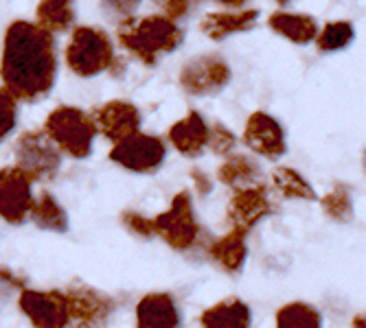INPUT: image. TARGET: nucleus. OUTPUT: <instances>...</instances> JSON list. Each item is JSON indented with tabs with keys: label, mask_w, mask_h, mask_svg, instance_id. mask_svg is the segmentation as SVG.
<instances>
[{
	"label": "nucleus",
	"mask_w": 366,
	"mask_h": 328,
	"mask_svg": "<svg viewBox=\"0 0 366 328\" xmlns=\"http://www.w3.org/2000/svg\"><path fill=\"white\" fill-rule=\"evenodd\" d=\"M0 77L20 101H38L53 90L57 77L55 40L33 22L18 20L7 29Z\"/></svg>",
	"instance_id": "obj_1"
},
{
	"label": "nucleus",
	"mask_w": 366,
	"mask_h": 328,
	"mask_svg": "<svg viewBox=\"0 0 366 328\" xmlns=\"http://www.w3.org/2000/svg\"><path fill=\"white\" fill-rule=\"evenodd\" d=\"M184 40L182 29L164 16L127 20L119 26V42L145 63H156L164 53L176 51Z\"/></svg>",
	"instance_id": "obj_2"
},
{
	"label": "nucleus",
	"mask_w": 366,
	"mask_h": 328,
	"mask_svg": "<svg viewBox=\"0 0 366 328\" xmlns=\"http://www.w3.org/2000/svg\"><path fill=\"white\" fill-rule=\"evenodd\" d=\"M44 134L55 143L57 149H64L69 155L81 160L88 158L92 151L97 127L86 112L71 106H61L49 114L44 123Z\"/></svg>",
	"instance_id": "obj_3"
},
{
	"label": "nucleus",
	"mask_w": 366,
	"mask_h": 328,
	"mask_svg": "<svg viewBox=\"0 0 366 328\" xmlns=\"http://www.w3.org/2000/svg\"><path fill=\"white\" fill-rule=\"evenodd\" d=\"M66 61L71 71L79 77H94L112 68L114 63V48L110 38L102 29L92 26H77L71 44L66 48Z\"/></svg>",
	"instance_id": "obj_4"
},
{
	"label": "nucleus",
	"mask_w": 366,
	"mask_h": 328,
	"mask_svg": "<svg viewBox=\"0 0 366 328\" xmlns=\"http://www.w3.org/2000/svg\"><path fill=\"white\" fill-rule=\"evenodd\" d=\"M16 167L33 182L53 178L61 167V151L44 131H24L14 145Z\"/></svg>",
	"instance_id": "obj_5"
},
{
	"label": "nucleus",
	"mask_w": 366,
	"mask_h": 328,
	"mask_svg": "<svg viewBox=\"0 0 366 328\" xmlns=\"http://www.w3.org/2000/svg\"><path fill=\"white\" fill-rule=\"evenodd\" d=\"M154 221V235H158L164 243L174 250H189L197 237H199V225L193 215V202L187 190L178 193L167 212H160Z\"/></svg>",
	"instance_id": "obj_6"
},
{
	"label": "nucleus",
	"mask_w": 366,
	"mask_h": 328,
	"mask_svg": "<svg viewBox=\"0 0 366 328\" xmlns=\"http://www.w3.org/2000/svg\"><path fill=\"white\" fill-rule=\"evenodd\" d=\"M230 81V68L219 55L193 57L180 71V86L191 96H213Z\"/></svg>",
	"instance_id": "obj_7"
},
{
	"label": "nucleus",
	"mask_w": 366,
	"mask_h": 328,
	"mask_svg": "<svg viewBox=\"0 0 366 328\" xmlns=\"http://www.w3.org/2000/svg\"><path fill=\"white\" fill-rule=\"evenodd\" d=\"M164 155H167L164 143L158 136L141 134V131L134 136L121 140L110 151L112 162L121 164L123 169L134 171V173H154V171H158L160 164L164 162Z\"/></svg>",
	"instance_id": "obj_8"
},
{
	"label": "nucleus",
	"mask_w": 366,
	"mask_h": 328,
	"mask_svg": "<svg viewBox=\"0 0 366 328\" xmlns=\"http://www.w3.org/2000/svg\"><path fill=\"white\" fill-rule=\"evenodd\" d=\"M64 298L69 304V317L81 328H104L114 313V300L94 287L75 285L64 293Z\"/></svg>",
	"instance_id": "obj_9"
},
{
	"label": "nucleus",
	"mask_w": 366,
	"mask_h": 328,
	"mask_svg": "<svg viewBox=\"0 0 366 328\" xmlns=\"http://www.w3.org/2000/svg\"><path fill=\"white\" fill-rule=\"evenodd\" d=\"M33 180L18 167L0 169V217L7 223H22L31 217L33 200Z\"/></svg>",
	"instance_id": "obj_10"
},
{
	"label": "nucleus",
	"mask_w": 366,
	"mask_h": 328,
	"mask_svg": "<svg viewBox=\"0 0 366 328\" xmlns=\"http://www.w3.org/2000/svg\"><path fill=\"white\" fill-rule=\"evenodd\" d=\"M20 311L29 317L33 328H66V324L71 322L69 304L59 291L22 289Z\"/></svg>",
	"instance_id": "obj_11"
},
{
	"label": "nucleus",
	"mask_w": 366,
	"mask_h": 328,
	"mask_svg": "<svg viewBox=\"0 0 366 328\" xmlns=\"http://www.w3.org/2000/svg\"><path fill=\"white\" fill-rule=\"evenodd\" d=\"M244 143L259 155L277 160L287 151L285 145V131L279 125V121H274L270 114L265 112H254L248 123H246V131H244Z\"/></svg>",
	"instance_id": "obj_12"
},
{
	"label": "nucleus",
	"mask_w": 366,
	"mask_h": 328,
	"mask_svg": "<svg viewBox=\"0 0 366 328\" xmlns=\"http://www.w3.org/2000/svg\"><path fill=\"white\" fill-rule=\"evenodd\" d=\"M92 123H94L97 131H102L108 140L119 145L121 140L139 134L141 114L127 101H110L104 108L97 110Z\"/></svg>",
	"instance_id": "obj_13"
},
{
	"label": "nucleus",
	"mask_w": 366,
	"mask_h": 328,
	"mask_svg": "<svg viewBox=\"0 0 366 328\" xmlns=\"http://www.w3.org/2000/svg\"><path fill=\"white\" fill-rule=\"evenodd\" d=\"M228 219L235 230L248 232L252 225H257L263 217L272 212L270 197L265 193V186H254V188H244L237 190L235 197L228 204Z\"/></svg>",
	"instance_id": "obj_14"
},
{
	"label": "nucleus",
	"mask_w": 366,
	"mask_h": 328,
	"mask_svg": "<svg viewBox=\"0 0 366 328\" xmlns=\"http://www.w3.org/2000/svg\"><path fill=\"white\" fill-rule=\"evenodd\" d=\"M139 328H178L180 311L169 293H149L137 307Z\"/></svg>",
	"instance_id": "obj_15"
},
{
	"label": "nucleus",
	"mask_w": 366,
	"mask_h": 328,
	"mask_svg": "<svg viewBox=\"0 0 366 328\" xmlns=\"http://www.w3.org/2000/svg\"><path fill=\"white\" fill-rule=\"evenodd\" d=\"M169 143L187 158H197L209 143V127L197 112H189L169 129Z\"/></svg>",
	"instance_id": "obj_16"
},
{
	"label": "nucleus",
	"mask_w": 366,
	"mask_h": 328,
	"mask_svg": "<svg viewBox=\"0 0 366 328\" xmlns=\"http://www.w3.org/2000/svg\"><path fill=\"white\" fill-rule=\"evenodd\" d=\"M217 178H219L222 184H226L230 188H237V190L263 186L261 184V178H263L261 167L250 155H244V153L230 155L219 167Z\"/></svg>",
	"instance_id": "obj_17"
},
{
	"label": "nucleus",
	"mask_w": 366,
	"mask_h": 328,
	"mask_svg": "<svg viewBox=\"0 0 366 328\" xmlns=\"http://www.w3.org/2000/svg\"><path fill=\"white\" fill-rule=\"evenodd\" d=\"M252 313L239 298H226L215 307L207 309L199 317L204 328H248Z\"/></svg>",
	"instance_id": "obj_18"
},
{
	"label": "nucleus",
	"mask_w": 366,
	"mask_h": 328,
	"mask_svg": "<svg viewBox=\"0 0 366 328\" xmlns=\"http://www.w3.org/2000/svg\"><path fill=\"white\" fill-rule=\"evenodd\" d=\"M211 258L217 262L222 270H226L228 274H237L248 256V245H246V232L232 227L226 237H222L219 241H215L211 245Z\"/></svg>",
	"instance_id": "obj_19"
},
{
	"label": "nucleus",
	"mask_w": 366,
	"mask_h": 328,
	"mask_svg": "<svg viewBox=\"0 0 366 328\" xmlns=\"http://www.w3.org/2000/svg\"><path fill=\"white\" fill-rule=\"evenodd\" d=\"M259 18L257 9H242V11H226V14H207L202 20V31L211 40H224L232 33L248 31Z\"/></svg>",
	"instance_id": "obj_20"
},
{
	"label": "nucleus",
	"mask_w": 366,
	"mask_h": 328,
	"mask_svg": "<svg viewBox=\"0 0 366 328\" xmlns=\"http://www.w3.org/2000/svg\"><path fill=\"white\" fill-rule=\"evenodd\" d=\"M270 29L294 44H307L318 36V24L312 16L277 11L270 16Z\"/></svg>",
	"instance_id": "obj_21"
},
{
	"label": "nucleus",
	"mask_w": 366,
	"mask_h": 328,
	"mask_svg": "<svg viewBox=\"0 0 366 328\" xmlns=\"http://www.w3.org/2000/svg\"><path fill=\"white\" fill-rule=\"evenodd\" d=\"M31 219L40 230H46V232H57L64 235L69 230V215L59 206V202L51 193H42L38 197V202L31 208Z\"/></svg>",
	"instance_id": "obj_22"
},
{
	"label": "nucleus",
	"mask_w": 366,
	"mask_h": 328,
	"mask_svg": "<svg viewBox=\"0 0 366 328\" xmlns=\"http://www.w3.org/2000/svg\"><path fill=\"white\" fill-rule=\"evenodd\" d=\"M75 5L64 0H46L38 5V26L46 33H61L75 24Z\"/></svg>",
	"instance_id": "obj_23"
},
{
	"label": "nucleus",
	"mask_w": 366,
	"mask_h": 328,
	"mask_svg": "<svg viewBox=\"0 0 366 328\" xmlns=\"http://www.w3.org/2000/svg\"><path fill=\"white\" fill-rule=\"evenodd\" d=\"M272 182L279 188V193L283 197H290V200H305V202L316 200V190L312 188V184L290 167H279L272 173Z\"/></svg>",
	"instance_id": "obj_24"
},
{
	"label": "nucleus",
	"mask_w": 366,
	"mask_h": 328,
	"mask_svg": "<svg viewBox=\"0 0 366 328\" xmlns=\"http://www.w3.org/2000/svg\"><path fill=\"white\" fill-rule=\"evenodd\" d=\"M277 328H322V317L305 302H292L279 309Z\"/></svg>",
	"instance_id": "obj_25"
},
{
	"label": "nucleus",
	"mask_w": 366,
	"mask_h": 328,
	"mask_svg": "<svg viewBox=\"0 0 366 328\" xmlns=\"http://www.w3.org/2000/svg\"><path fill=\"white\" fill-rule=\"evenodd\" d=\"M320 206H322L327 217H331L334 221H340V223H349L353 219V195H351V188L347 184H336L320 200Z\"/></svg>",
	"instance_id": "obj_26"
},
{
	"label": "nucleus",
	"mask_w": 366,
	"mask_h": 328,
	"mask_svg": "<svg viewBox=\"0 0 366 328\" xmlns=\"http://www.w3.org/2000/svg\"><path fill=\"white\" fill-rule=\"evenodd\" d=\"M353 38H355L353 24L347 20H338V22H329L320 36H316V42L322 53H334L347 48L353 42Z\"/></svg>",
	"instance_id": "obj_27"
},
{
	"label": "nucleus",
	"mask_w": 366,
	"mask_h": 328,
	"mask_svg": "<svg viewBox=\"0 0 366 328\" xmlns=\"http://www.w3.org/2000/svg\"><path fill=\"white\" fill-rule=\"evenodd\" d=\"M16 123H18L16 98L5 88H0V143L11 134Z\"/></svg>",
	"instance_id": "obj_28"
},
{
	"label": "nucleus",
	"mask_w": 366,
	"mask_h": 328,
	"mask_svg": "<svg viewBox=\"0 0 366 328\" xmlns=\"http://www.w3.org/2000/svg\"><path fill=\"white\" fill-rule=\"evenodd\" d=\"M235 136L230 134V129L228 127H224V125H215L213 129H209V147L215 151V153H219V155H224V153H230L232 149H235Z\"/></svg>",
	"instance_id": "obj_29"
},
{
	"label": "nucleus",
	"mask_w": 366,
	"mask_h": 328,
	"mask_svg": "<svg viewBox=\"0 0 366 328\" xmlns=\"http://www.w3.org/2000/svg\"><path fill=\"white\" fill-rule=\"evenodd\" d=\"M121 219H123V223H125V227L129 230V232H134V235H139L143 239L156 237L154 235V221L152 219H147V217H143L139 212H123Z\"/></svg>",
	"instance_id": "obj_30"
},
{
	"label": "nucleus",
	"mask_w": 366,
	"mask_h": 328,
	"mask_svg": "<svg viewBox=\"0 0 366 328\" xmlns=\"http://www.w3.org/2000/svg\"><path fill=\"white\" fill-rule=\"evenodd\" d=\"M160 7L164 9V18L176 22L178 18H182V16L189 14V9L193 7V3H182V0H176V3H162Z\"/></svg>",
	"instance_id": "obj_31"
},
{
	"label": "nucleus",
	"mask_w": 366,
	"mask_h": 328,
	"mask_svg": "<svg viewBox=\"0 0 366 328\" xmlns=\"http://www.w3.org/2000/svg\"><path fill=\"white\" fill-rule=\"evenodd\" d=\"M193 180L197 182V190H199V195H207V193L211 190V184L207 182V178H204L202 173L193 171Z\"/></svg>",
	"instance_id": "obj_32"
},
{
	"label": "nucleus",
	"mask_w": 366,
	"mask_h": 328,
	"mask_svg": "<svg viewBox=\"0 0 366 328\" xmlns=\"http://www.w3.org/2000/svg\"><path fill=\"white\" fill-rule=\"evenodd\" d=\"M353 328H364V315H357L353 319Z\"/></svg>",
	"instance_id": "obj_33"
}]
</instances>
